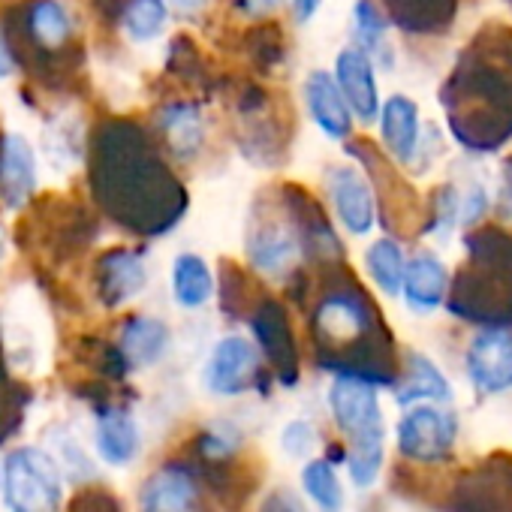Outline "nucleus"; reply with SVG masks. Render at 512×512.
Listing matches in <instances>:
<instances>
[{
  "mask_svg": "<svg viewBox=\"0 0 512 512\" xmlns=\"http://www.w3.org/2000/svg\"><path fill=\"white\" fill-rule=\"evenodd\" d=\"M440 103L452 139L467 154H497L512 142V31H482L458 55Z\"/></svg>",
  "mask_w": 512,
  "mask_h": 512,
  "instance_id": "obj_1",
  "label": "nucleus"
},
{
  "mask_svg": "<svg viewBox=\"0 0 512 512\" xmlns=\"http://www.w3.org/2000/svg\"><path fill=\"white\" fill-rule=\"evenodd\" d=\"M317 359L335 377H359L374 386H395L401 359L371 296L344 281L320 296L314 311Z\"/></svg>",
  "mask_w": 512,
  "mask_h": 512,
  "instance_id": "obj_2",
  "label": "nucleus"
},
{
  "mask_svg": "<svg viewBox=\"0 0 512 512\" xmlns=\"http://www.w3.org/2000/svg\"><path fill=\"white\" fill-rule=\"evenodd\" d=\"M470 266L449 281L446 311L479 329H512V238L509 229H473Z\"/></svg>",
  "mask_w": 512,
  "mask_h": 512,
  "instance_id": "obj_3",
  "label": "nucleus"
},
{
  "mask_svg": "<svg viewBox=\"0 0 512 512\" xmlns=\"http://www.w3.org/2000/svg\"><path fill=\"white\" fill-rule=\"evenodd\" d=\"M329 410L338 431L347 437L344 461L353 485H374L386 458V425L377 386L359 377H335L329 386Z\"/></svg>",
  "mask_w": 512,
  "mask_h": 512,
  "instance_id": "obj_4",
  "label": "nucleus"
},
{
  "mask_svg": "<svg viewBox=\"0 0 512 512\" xmlns=\"http://www.w3.org/2000/svg\"><path fill=\"white\" fill-rule=\"evenodd\" d=\"M0 482H4V503L10 512H61V467L52 452L40 446L10 449Z\"/></svg>",
  "mask_w": 512,
  "mask_h": 512,
  "instance_id": "obj_5",
  "label": "nucleus"
},
{
  "mask_svg": "<svg viewBox=\"0 0 512 512\" xmlns=\"http://www.w3.org/2000/svg\"><path fill=\"white\" fill-rule=\"evenodd\" d=\"M446 512H512V455L494 452L464 470L446 494Z\"/></svg>",
  "mask_w": 512,
  "mask_h": 512,
  "instance_id": "obj_6",
  "label": "nucleus"
},
{
  "mask_svg": "<svg viewBox=\"0 0 512 512\" xmlns=\"http://www.w3.org/2000/svg\"><path fill=\"white\" fill-rule=\"evenodd\" d=\"M458 434L455 413L446 404H410L398 422V452L416 464H443Z\"/></svg>",
  "mask_w": 512,
  "mask_h": 512,
  "instance_id": "obj_7",
  "label": "nucleus"
},
{
  "mask_svg": "<svg viewBox=\"0 0 512 512\" xmlns=\"http://www.w3.org/2000/svg\"><path fill=\"white\" fill-rule=\"evenodd\" d=\"M244 253L253 272H260L266 278L290 275L302 256V235L296 220L287 223V217L281 214H266V217L250 214L244 232Z\"/></svg>",
  "mask_w": 512,
  "mask_h": 512,
  "instance_id": "obj_8",
  "label": "nucleus"
},
{
  "mask_svg": "<svg viewBox=\"0 0 512 512\" xmlns=\"http://www.w3.org/2000/svg\"><path fill=\"white\" fill-rule=\"evenodd\" d=\"M326 196L335 211V220L353 235L365 238L377 226V190L374 181L350 163H335L326 169Z\"/></svg>",
  "mask_w": 512,
  "mask_h": 512,
  "instance_id": "obj_9",
  "label": "nucleus"
},
{
  "mask_svg": "<svg viewBox=\"0 0 512 512\" xmlns=\"http://www.w3.org/2000/svg\"><path fill=\"white\" fill-rule=\"evenodd\" d=\"M464 374L476 395L494 398L512 389V329H479L464 347Z\"/></svg>",
  "mask_w": 512,
  "mask_h": 512,
  "instance_id": "obj_10",
  "label": "nucleus"
},
{
  "mask_svg": "<svg viewBox=\"0 0 512 512\" xmlns=\"http://www.w3.org/2000/svg\"><path fill=\"white\" fill-rule=\"evenodd\" d=\"M260 380V350L244 335H223L202 368V383L217 398H238Z\"/></svg>",
  "mask_w": 512,
  "mask_h": 512,
  "instance_id": "obj_11",
  "label": "nucleus"
},
{
  "mask_svg": "<svg viewBox=\"0 0 512 512\" xmlns=\"http://www.w3.org/2000/svg\"><path fill=\"white\" fill-rule=\"evenodd\" d=\"M374 124L380 130V145H383L386 157L395 166L413 169L419 163L422 136H425L422 112H419L416 100L407 97V94H392L389 100L380 103V112H377Z\"/></svg>",
  "mask_w": 512,
  "mask_h": 512,
  "instance_id": "obj_12",
  "label": "nucleus"
},
{
  "mask_svg": "<svg viewBox=\"0 0 512 512\" xmlns=\"http://www.w3.org/2000/svg\"><path fill=\"white\" fill-rule=\"evenodd\" d=\"M449 269L443 256L434 247H419L413 256H407L404 281H401V299L407 311L416 317H431L446 305L449 296Z\"/></svg>",
  "mask_w": 512,
  "mask_h": 512,
  "instance_id": "obj_13",
  "label": "nucleus"
},
{
  "mask_svg": "<svg viewBox=\"0 0 512 512\" xmlns=\"http://www.w3.org/2000/svg\"><path fill=\"white\" fill-rule=\"evenodd\" d=\"M353 118L365 127L377 121L380 112V82H377V64L356 46H347L335 55V70H332Z\"/></svg>",
  "mask_w": 512,
  "mask_h": 512,
  "instance_id": "obj_14",
  "label": "nucleus"
},
{
  "mask_svg": "<svg viewBox=\"0 0 512 512\" xmlns=\"http://www.w3.org/2000/svg\"><path fill=\"white\" fill-rule=\"evenodd\" d=\"M139 512H202V491L193 467L166 464L139 485Z\"/></svg>",
  "mask_w": 512,
  "mask_h": 512,
  "instance_id": "obj_15",
  "label": "nucleus"
},
{
  "mask_svg": "<svg viewBox=\"0 0 512 512\" xmlns=\"http://www.w3.org/2000/svg\"><path fill=\"white\" fill-rule=\"evenodd\" d=\"M148 287V263L142 250L115 247L106 250L97 263V296L106 308H121L142 296Z\"/></svg>",
  "mask_w": 512,
  "mask_h": 512,
  "instance_id": "obj_16",
  "label": "nucleus"
},
{
  "mask_svg": "<svg viewBox=\"0 0 512 512\" xmlns=\"http://www.w3.org/2000/svg\"><path fill=\"white\" fill-rule=\"evenodd\" d=\"M253 332L260 341L263 356L269 359L272 371L281 377L284 386H296L299 380V353H296V338L290 329V317L278 302H263L253 314Z\"/></svg>",
  "mask_w": 512,
  "mask_h": 512,
  "instance_id": "obj_17",
  "label": "nucleus"
},
{
  "mask_svg": "<svg viewBox=\"0 0 512 512\" xmlns=\"http://www.w3.org/2000/svg\"><path fill=\"white\" fill-rule=\"evenodd\" d=\"M302 97L308 106V115L314 121V127L332 139V142H347L353 136V112L335 82V76L329 70H311L305 85H302Z\"/></svg>",
  "mask_w": 512,
  "mask_h": 512,
  "instance_id": "obj_18",
  "label": "nucleus"
},
{
  "mask_svg": "<svg viewBox=\"0 0 512 512\" xmlns=\"http://www.w3.org/2000/svg\"><path fill=\"white\" fill-rule=\"evenodd\" d=\"M169 347H172V329L160 317L136 314L124 320L115 353L127 371H142V368H154L157 362H163Z\"/></svg>",
  "mask_w": 512,
  "mask_h": 512,
  "instance_id": "obj_19",
  "label": "nucleus"
},
{
  "mask_svg": "<svg viewBox=\"0 0 512 512\" xmlns=\"http://www.w3.org/2000/svg\"><path fill=\"white\" fill-rule=\"evenodd\" d=\"M37 190V154L22 133L0 136V199L7 208H22Z\"/></svg>",
  "mask_w": 512,
  "mask_h": 512,
  "instance_id": "obj_20",
  "label": "nucleus"
},
{
  "mask_svg": "<svg viewBox=\"0 0 512 512\" xmlns=\"http://www.w3.org/2000/svg\"><path fill=\"white\" fill-rule=\"evenodd\" d=\"M398 407H410V404H449L452 401V386L446 380V374L425 356L410 350L401 359V371L398 380L392 386Z\"/></svg>",
  "mask_w": 512,
  "mask_h": 512,
  "instance_id": "obj_21",
  "label": "nucleus"
},
{
  "mask_svg": "<svg viewBox=\"0 0 512 512\" xmlns=\"http://www.w3.org/2000/svg\"><path fill=\"white\" fill-rule=\"evenodd\" d=\"M383 13L410 37H440L458 19V0H383Z\"/></svg>",
  "mask_w": 512,
  "mask_h": 512,
  "instance_id": "obj_22",
  "label": "nucleus"
},
{
  "mask_svg": "<svg viewBox=\"0 0 512 512\" xmlns=\"http://www.w3.org/2000/svg\"><path fill=\"white\" fill-rule=\"evenodd\" d=\"M94 440H97V455L109 467H127L142 452L139 422L121 407H106L97 416V437Z\"/></svg>",
  "mask_w": 512,
  "mask_h": 512,
  "instance_id": "obj_23",
  "label": "nucleus"
},
{
  "mask_svg": "<svg viewBox=\"0 0 512 512\" xmlns=\"http://www.w3.org/2000/svg\"><path fill=\"white\" fill-rule=\"evenodd\" d=\"M169 290L178 308L199 311L214 299V272L199 253H178L169 269Z\"/></svg>",
  "mask_w": 512,
  "mask_h": 512,
  "instance_id": "obj_24",
  "label": "nucleus"
},
{
  "mask_svg": "<svg viewBox=\"0 0 512 512\" xmlns=\"http://www.w3.org/2000/svg\"><path fill=\"white\" fill-rule=\"evenodd\" d=\"M362 266L380 296H386V299L401 296V281H404V266H407V253H404L401 241H395L392 235L374 238L365 247Z\"/></svg>",
  "mask_w": 512,
  "mask_h": 512,
  "instance_id": "obj_25",
  "label": "nucleus"
},
{
  "mask_svg": "<svg viewBox=\"0 0 512 512\" xmlns=\"http://www.w3.org/2000/svg\"><path fill=\"white\" fill-rule=\"evenodd\" d=\"M157 127L166 136V145L175 157H196L205 145V121L193 103H166L160 109Z\"/></svg>",
  "mask_w": 512,
  "mask_h": 512,
  "instance_id": "obj_26",
  "label": "nucleus"
},
{
  "mask_svg": "<svg viewBox=\"0 0 512 512\" xmlns=\"http://www.w3.org/2000/svg\"><path fill=\"white\" fill-rule=\"evenodd\" d=\"M389 31L392 25L380 4H374V0H356L350 10V37L353 46L362 49L374 64H392Z\"/></svg>",
  "mask_w": 512,
  "mask_h": 512,
  "instance_id": "obj_27",
  "label": "nucleus"
},
{
  "mask_svg": "<svg viewBox=\"0 0 512 512\" xmlns=\"http://www.w3.org/2000/svg\"><path fill=\"white\" fill-rule=\"evenodd\" d=\"M25 25H28V37L43 52L64 49L76 34L73 19L61 0H31V7L25 13Z\"/></svg>",
  "mask_w": 512,
  "mask_h": 512,
  "instance_id": "obj_28",
  "label": "nucleus"
},
{
  "mask_svg": "<svg viewBox=\"0 0 512 512\" xmlns=\"http://www.w3.org/2000/svg\"><path fill=\"white\" fill-rule=\"evenodd\" d=\"M302 488L317 512H344V485L338 479L335 461L311 458L302 470Z\"/></svg>",
  "mask_w": 512,
  "mask_h": 512,
  "instance_id": "obj_29",
  "label": "nucleus"
},
{
  "mask_svg": "<svg viewBox=\"0 0 512 512\" xmlns=\"http://www.w3.org/2000/svg\"><path fill=\"white\" fill-rule=\"evenodd\" d=\"M166 0H127L121 10V28L133 43H154L166 31Z\"/></svg>",
  "mask_w": 512,
  "mask_h": 512,
  "instance_id": "obj_30",
  "label": "nucleus"
},
{
  "mask_svg": "<svg viewBox=\"0 0 512 512\" xmlns=\"http://www.w3.org/2000/svg\"><path fill=\"white\" fill-rule=\"evenodd\" d=\"M458 205H461V190L449 181L443 187L434 190L431 199V211H428V223L422 226L425 235H437V238H449L458 226Z\"/></svg>",
  "mask_w": 512,
  "mask_h": 512,
  "instance_id": "obj_31",
  "label": "nucleus"
},
{
  "mask_svg": "<svg viewBox=\"0 0 512 512\" xmlns=\"http://www.w3.org/2000/svg\"><path fill=\"white\" fill-rule=\"evenodd\" d=\"M241 446V434L229 425V422H214L211 428H205L196 437V455L202 461H226L238 452Z\"/></svg>",
  "mask_w": 512,
  "mask_h": 512,
  "instance_id": "obj_32",
  "label": "nucleus"
},
{
  "mask_svg": "<svg viewBox=\"0 0 512 512\" xmlns=\"http://www.w3.org/2000/svg\"><path fill=\"white\" fill-rule=\"evenodd\" d=\"M52 458H55V464H58L61 470H67V473H70L73 479H79V482H85V479L94 476L91 458L82 452L79 440H73L67 431H55V437H52Z\"/></svg>",
  "mask_w": 512,
  "mask_h": 512,
  "instance_id": "obj_33",
  "label": "nucleus"
},
{
  "mask_svg": "<svg viewBox=\"0 0 512 512\" xmlns=\"http://www.w3.org/2000/svg\"><path fill=\"white\" fill-rule=\"evenodd\" d=\"M491 214V190L482 181H470L467 190H461V205H458V226L476 229L485 217Z\"/></svg>",
  "mask_w": 512,
  "mask_h": 512,
  "instance_id": "obj_34",
  "label": "nucleus"
},
{
  "mask_svg": "<svg viewBox=\"0 0 512 512\" xmlns=\"http://www.w3.org/2000/svg\"><path fill=\"white\" fill-rule=\"evenodd\" d=\"M281 446H284V452H287V455H293V458H305V455H311V452H314V446H317V431H314V425H311V422H305V419H293V422H287V428L281 431Z\"/></svg>",
  "mask_w": 512,
  "mask_h": 512,
  "instance_id": "obj_35",
  "label": "nucleus"
},
{
  "mask_svg": "<svg viewBox=\"0 0 512 512\" xmlns=\"http://www.w3.org/2000/svg\"><path fill=\"white\" fill-rule=\"evenodd\" d=\"M67 512H124V506H121V500L112 491L91 485V488H82L70 500V509Z\"/></svg>",
  "mask_w": 512,
  "mask_h": 512,
  "instance_id": "obj_36",
  "label": "nucleus"
},
{
  "mask_svg": "<svg viewBox=\"0 0 512 512\" xmlns=\"http://www.w3.org/2000/svg\"><path fill=\"white\" fill-rule=\"evenodd\" d=\"M260 512H308V509L302 506V500H299L293 491H287V488H275L272 494H266V500H263Z\"/></svg>",
  "mask_w": 512,
  "mask_h": 512,
  "instance_id": "obj_37",
  "label": "nucleus"
},
{
  "mask_svg": "<svg viewBox=\"0 0 512 512\" xmlns=\"http://www.w3.org/2000/svg\"><path fill=\"white\" fill-rule=\"evenodd\" d=\"M241 4V10H244V16H250V19H260V16H272V13H278L287 0H238Z\"/></svg>",
  "mask_w": 512,
  "mask_h": 512,
  "instance_id": "obj_38",
  "label": "nucleus"
},
{
  "mask_svg": "<svg viewBox=\"0 0 512 512\" xmlns=\"http://www.w3.org/2000/svg\"><path fill=\"white\" fill-rule=\"evenodd\" d=\"M290 7H293L296 22H299V25H308V22L320 13L323 0H290Z\"/></svg>",
  "mask_w": 512,
  "mask_h": 512,
  "instance_id": "obj_39",
  "label": "nucleus"
},
{
  "mask_svg": "<svg viewBox=\"0 0 512 512\" xmlns=\"http://www.w3.org/2000/svg\"><path fill=\"white\" fill-rule=\"evenodd\" d=\"M16 73V58H13V49L7 46L4 34H0V79H10Z\"/></svg>",
  "mask_w": 512,
  "mask_h": 512,
  "instance_id": "obj_40",
  "label": "nucleus"
},
{
  "mask_svg": "<svg viewBox=\"0 0 512 512\" xmlns=\"http://www.w3.org/2000/svg\"><path fill=\"white\" fill-rule=\"evenodd\" d=\"M205 4H208V0H166V7L181 13V16H196V13L205 10Z\"/></svg>",
  "mask_w": 512,
  "mask_h": 512,
  "instance_id": "obj_41",
  "label": "nucleus"
}]
</instances>
